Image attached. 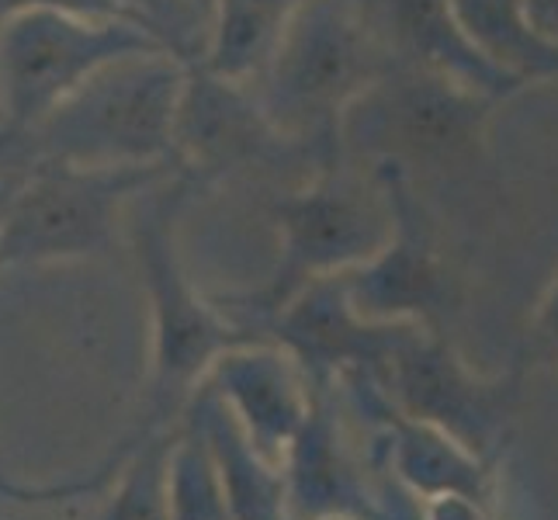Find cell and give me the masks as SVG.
<instances>
[{"instance_id":"obj_1","label":"cell","mask_w":558,"mask_h":520,"mask_svg":"<svg viewBox=\"0 0 558 520\" xmlns=\"http://www.w3.org/2000/svg\"><path fill=\"white\" fill-rule=\"evenodd\" d=\"M396 66L364 0H305L254 84L281 136L333 160L343 157V114Z\"/></svg>"},{"instance_id":"obj_2","label":"cell","mask_w":558,"mask_h":520,"mask_svg":"<svg viewBox=\"0 0 558 520\" xmlns=\"http://www.w3.org/2000/svg\"><path fill=\"white\" fill-rule=\"evenodd\" d=\"M198 188L202 184L191 173L174 170L132 202L136 208L129 229L153 310V402L160 416L174 413L178 402L195 392V382L202 385L222 354L246 343H267L264 334L226 319L216 305L202 302L184 275L174 222Z\"/></svg>"},{"instance_id":"obj_3","label":"cell","mask_w":558,"mask_h":520,"mask_svg":"<svg viewBox=\"0 0 558 520\" xmlns=\"http://www.w3.org/2000/svg\"><path fill=\"white\" fill-rule=\"evenodd\" d=\"M348 157V153H343ZM343 157L313 170L295 191L275 198V219L281 229V257L254 292L222 295L216 302L236 313L233 323L267 337L271 323L305 285L319 278L354 271L368 264L392 237V208L378 181L364 184L348 170ZM271 340V337H267Z\"/></svg>"},{"instance_id":"obj_4","label":"cell","mask_w":558,"mask_h":520,"mask_svg":"<svg viewBox=\"0 0 558 520\" xmlns=\"http://www.w3.org/2000/svg\"><path fill=\"white\" fill-rule=\"evenodd\" d=\"M174 170L178 164L28 170L0 216V271L108 254L136 195Z\"/></svg>"},{"instance_id":"obj_5","label":"cell","mask_w":558,"mask_h":520,"mask_svg":"<svg viewBox=\"0 0 558 520\" xmlns=\"http://www.w3.org/2000/svg\"><path fill=\"white\" fill-rule=\"evenodd\" d=\"M499 101L445 73L396 66L357 98L340 122L343 153L399 167L461 170L475 167L486 146V125Z\"/></svg>"},{"instance_id":"obj_6","label":"cell","mask_w":558,"mask_h":520,"mask_svg":"<svg viewBox=\"0 0 558 520\" xmlns=\"http://www.w3.org/2000/svg\"><path fill=\"white\" fill-rule=\"evenodd\" d=\"M170 52L149 28L125 17L32 8L0 25V132H22L81 90L105 66Z\"/></svg>"},{"instance_id":"obj_7","label":"cell","mask_w":558,"mask_h":520,"mask_svg":"<svg viewBox=\"0 0 558 520\" xmlns=\"http://www.w3.org/2000/svg\"><path fill=\"white\" fill-rule=\"evenodd\" d=\"M375 382L396 410L430 423L440 434L454 437L461 448L496 465L524 396V361L504 375L483 378L458 358L445 334L416 326L392 351Z\"/></svg>"},{"instance_id":"obj_8","label":"cell","mask_w":558,"mask_h":520,"mask_svg":"<svg viewBox=\"0 0 558 520\" xmlns=\"http://www.w3.org/2000/svg\"><path fill=\"white\" fill-rule=\"evenodd\" d=\"M372 178L389 198L392 237L368 264L348 271L357 313L372 323H416L430 334H445V319L454 310V281L440 261L434 222L410 170L378 160Z\"/></svg>"},{"instance_id":"obj_9","label":"cell","mask_w":558,"mask_h":520,"mask_svg":"<svg viewBox=\"0 0 558 520\" xmlns=\"http://www.w3.org/2000/svg\"><path fill=\"white\" fill-rule=\"evenodd\" d=\"M178 170L191 173L198 184H211L233 170L275 167L281 160H302L323 167L313 149L292 143L267 119L257 94L246 84L226 81L198 63H187V87L181 98L174 132ZM337 160V157H333Z\"/></svg>"},{"instance_id":"obj_10","label":"cell","mask_w":558,"mask_h":520,"mask_svg":"<svg viewBox=\"0 0 558 520\" xmlns=\"http://www.w3.org/2000/svg\"><path fill=\"white\" fill-rule=\"evenodd\" d=\"M416 323H372L357 313L348 271L305 285L267 323V337L299 361L313 389H330L343 375L381 378L392 351Z\"/></svg>"},{"instance_id":"obj_11","label":"cell","mask_w":558,"mask_h":520,"mask_svg":"<svg viewBox=\"0 0 558 520\" xmlns=\"http://www.w3.org/2000/svg\"><path fill=\"white\" fill-rule=\"evenodd\" d=\"M208 382L233 416L250 445L271 465L288 469L305 423L313 416L316 392L299 361L278 343H246L219 358Z\"/></svg>"},{"instance_id":"obj_12","label":"cell","mask_w":558,"mask_h":520,"mask_svg":"<svg viewBox=\"0 0 558 520\" xmlns=\"http://www.w3.org/2000/svg\"><path fill=\"white\" fill-rule=\"evenodd\" d=\"M305 0H216L198 66L226 81L250 84L271 60L278 38Z\"/></svg>"},{"instance_id":"obj_13","label":"cell","mask_w":558,"mask_h":520,"mask_svg":"<svg viewBox=\"0 0 558 520\" xmlns=\"http://www.w3.org/2000/svg\"><path fill=\"white\" fill-rule=\"evenodd\" d=\"M461 35L524 87L558 81V46L534 32L524 0H451Z\"/></svg>"},{"instance_id":"obj_14","label":"cell","mask_w":558,"mask_h":520,"mask_svg":"<svg viewBox=\"0 0 558 520\" xmlns=\"http://www.w3.org/2000/svg\"><path fill=\"white\" fill-rule=\"evenodd\" d=\"M125 17L149 28L160 43L184 63H195L205 38H208V17L195 0H114Z\"/></svg>"},{"instance_id":"obj_15","label":"cell","mask_w":558,"mask_h":520,"mask_svg":"<svg viewBox=\"0 0 558 520\" xmlns=\"http://www.w3.org/2000/svg\"><path fill=\"white\" fill-rule=\"evenodd\" d=\"M531 340L537 354L558 364V278L548 285V292L531 316Z\"/></svg>"},{"instance_id":"obj_16","label":"cell","mask_w":558,"mask_h":520,"mask_svg":"<svg viewBox=\"0 0 558 520\" xmlns=\"http://www.w3.org/2000/svg\"><path fill=\"white\" fill-rule=\"evenodd\" d=\"M32 8H63L76 14H94V17H125V11L114 4V0H0V25L8 22L17 11H32ZM132 22V17H125Z\"/></svg>"},{"instance_id":"obj_17","label":"cell","mask_w":558,"mask_h":520,"mask_svg":"<svg viewBox=\"0 0 558 520\" xmlns=\"http://www.w3.org/2000/svg\"><path fill=\"white\" fill-rule=\"evenodd\" d=\"M527 17L534 32L545 38V43L558 46V0H524Z\"/></svg>"},{"instance_id":"obj_18","label":"cell","mask_w":558,"mask_h":520,"mask_svg":"<svg viewBox=\"0 0 558 520\" xmlns=\"http://www.w3.org/2000/svg\"><path fill=\"white\" fill-rule=\"evenodd\" d=\"M17 181H22V178H8V181H0V216H4V208H8V202H11V195H14Z\"/></svg>"},{"instance_id":"obj_19","label":"cell","mask_w":558,"mask_h":520,"mask_svg":"<svg viewBox=\"0 0 558 520\" xmlns=\"http://www.w3.org/2000/svg\"><path fill=\"white\" fill-rule=\"evenodd\" d=\"M0 125H4V108H0Z\"/></svg>"}]
</instances>
